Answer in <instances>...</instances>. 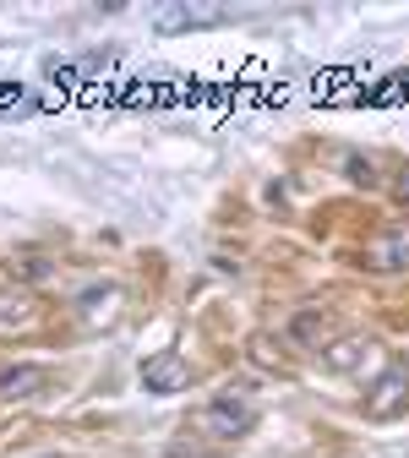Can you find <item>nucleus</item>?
<instances>
[{
    "mask_svg": "<svg viewBox=\"0 0 409 458\" xmlns=\"http://www.w3.org/2000/svg\"><path fill=\"white\" fill-rule=\"evenodd\" d=\"M251 420H257V404L246 393H213L208 404H202V415H197V431L202 437H218V442H229V437H246L251 431Z\"/></svg>",
    "mask_w": 409,
    "mask_h": 458,
    "instance_id": "obj_1",
    "label": "nucleus"
},
{
    "mask_svg": "<svg viewBox=\"0 0 409 458\" xmlns=\"http://www.w3.org/2000/svg\"><path fill=\"white\" fill-rule=\"evenodd\" d=\"M142 387L158 393V398L186 393V387H192V366H186V355H181V350H158V355H148V360H142Z\"/></svg>",
    "mask_w": 409,
    "mask_h": 458,
    "instance_id": "obj_2",
    "label": "nucleus"
},
{
    "mask_svg": "<svg viewBox=\"0 0 409 458\" xmlns=\"http://www.w3.org/2000/svg\"><path fill=\"white\" fill-rule=\"evenodd\" d=\"M404 404H409V366H388V371L371 382L366 410H371V415H398Z\"/></svg>",
    "mask_w": 409,
    "mask_h": 458,
    "instance_id": "obj_3",
    "label": "nucleus"
},
{
    "mask_svg": "<svg viewBox=\"0 0 409 458\" xmlns=\"http://www.w3.org/2000/svg\"><path fill=\"white\" fill-rule=\"evenodd\" d=\"M213 22H224L218 6H158L153 12L158 33H186V28H213Z\"/></svg>",
    "mask_w": 409,
    "mask_h": 458,
    "instance_id": "obj_4",
    "label": "nucleus"
},
{
    "mask_svg": "<svg viewBox=\"0 0 409 458\" xmlns=\"http://www.w3.org/2000/svg\"><path fill=\"white\" fill-rule=\"evenodd\" d=\"M38 387H49V371L44 366H12V371H0V398H33Z\"/></svg>",
    "mask_w": 409,
    "mask_h": 458,
    "instance_id": "obj_5",
    "label": "nucleus"
},
{
    "mask_svg": "<svg viewBox=\"0 0 409 458\" xmlns=\"http://www.w3.org/2000/svg\"><path fill=\"white\" fill-rule=\"evenodd\" d=\"M366 262H371V267H404V262H409V229H398V235L377 241V246L366 251Z\"/></svg>",
    "mask_w": 409,
    "mask_h": 458,
    "instance_id": "obj_6",
    "label": "nucleus"
},
{
    "mask_svg": "<svg viewBox=\"0 0 409 458\" xmlns=\"http://www.w3.org/2000/svg\"><path fill=\"white\" fill-rule=\"evenodd\" d=\"M361 350H371V344H361V338H344V344H338V350L328 355V366H333V371H349V366H355V360H361Z\"/></svg>",
    "mask_w": 409,
    "mask_h": 458,
    "instance_id": "obj_7",
    "label": "nucleus"
},
{
    "mask_svg": "<svg viewBox=\"0 0 409 458\" xmlns=\"http://www.w3.org/2000/svg\"><path fill=\"white\" fill-rule=\"evenodd\" d=\"M344 169H349V181L355 186H371L377 175H371V158H344Z\"/></svg>",
    "mask_w": 409,
    "mask_h": 458,
    "instance_id": "obj_8",
    "label": "nucleus"
},
{
    "mask_svg": "<svg viewBox=\"0 0 409 458\" xmlns=\"http://www.w3.org/2000/svg\"><path fill=\"white\" fill-rule=\"evenodd\" d=\"M398 197H404V202H409V169H404V181H398Z\"/></svg>",
    "mask_w": 409,
    "mask_h": 458,
    "instance_id": "obj_9",
    "label": "nucleus"
}]
</instances>
